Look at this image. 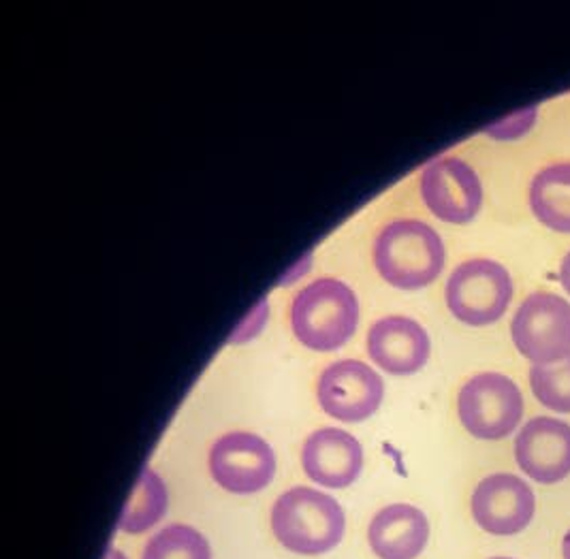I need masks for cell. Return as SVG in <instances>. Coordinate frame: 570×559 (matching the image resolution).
<instances>
[{"mask_svg":"<svg viewBox=\"0 0 570 559\" xmlns=\"http://www.w3.org/2000/svg\"><path fill=\"white\" fill-rule=\"evenodd\" d=\"M312 267V255L302 256L288 272L285 274V278L281 284H291V282H295V280L302 278V276H306L308 272H311Z\"/></svg>","mask_w":570,"mask_h":559,"instance_id":"cell-21","label":"cell"},{"mask_svg":"<svg viewBox=\"0 0 570 559\" xmlns=\"http://www.w3.org/2000/svg\"><path fill=\"white\" fill-rule=\"evenodd\" d=\"M385 398V384L376 370L357 359L327 365L316 382V400L325 414L342 423L370 419Z\"/></svg>","mask_w":570,"mask_h":559,"instance_id":"cell-7","label":"cell"},{"mask_svg":"<svg viewBox=\"0 0 570 559\" xmlns=\"http://www.w3.org/2000/svg\"><path fill=\"white\" fill-rule=\"evenodd\" d=\"M419 190L425 207L449 225H466L483 205V184L479 174L458 156H442L430 163Z\"/></svg>","mask_w":570,"mask_h":559,"instance_id":"cell-9","label":"cell"},{"mask_svg":"<svg viewBox=\"0 0 570 559\" xmlns=\"http://www.w3.org/2000/svg\"><path fill=\"white\" fill-rule=\"evenodd\" d=\"M372 261L379 276L391 286L419 291L441 276L446 248L432 225L415 218H397L376 233Z\"/></svg>","mask_w":570,"mask_h":559,"instance_id":"cell-1","label":"cell"},{"mask_svg":"<svg viewBox=\"0 0 570 559\" xmlns=\"http://www.w3.org/2000/svg\"><path fill=\"white\" fill-rule=\"evenodd\" d=\"M530 207L544 227L570 233V163L544 167L534 176Z\"/></svg>","mask_w":570,"mask_h":559,"instance_id":"cell-15","label":"cell"},{"mask_svg":"<svg viewBox=\"0 0 570 559\" xmlns=\"http://www.w3.org/2000/svg\"><path fill=\"white\" fill-rule=\"evenodd\" d=\"M105 559H129L127 558V556H125V553H122V551H118V549H114V547H111V549H109V551H107V558Z\"/></svg>","mask_w":570,"mask_h":559,"instance_id":"cell-24","label":"cell"},{"mask_svg":"<svg viewBox=\"0 0 570 559\" xmlns=\"http://www.w3.org/2000/svg\"><path fill=\"white\" fill-rule=\"evenodd\" d=\"M458 414L470 435L504 440L523 419V395L504 374L483 372L472 376L458 395Z\"/></svg>","mask_w":570,"mask_h":559,"instance_id":"cell-5","label":"cell"},{"mask_svg":"<svg viewBox=\"0 0 570 559\" xmlns=\"http://www.w3.org/2000/svg\"><path fill=\"white\" fill-rule=\"evenodd\" d=\"M370 359L393 376L416 374L430 359L428 331L409 316H385L376 321L365 337Z\"/></svg>","mask_w":570,"mask_h":559,"instance_id":"cell-12","label":"cell"},{"mask_svg":"<svg viewBox=\"0 0 570 559\" xmlns=\"http://www.w3.org/2000/svg\"><path fill=\"white\" fill-rule=\"evenodd\" d=\"M267 318H269V302L261 300L259 304L248 312V316L235 327L229 342L237 346V344H246V342L255 340L261 331H263V327H265Z\"/></svg>","mask_w":570,"mask_h":559,"instance_id":"cell-20","label":"cell"},{"mask_svg":"<svg viewBox=\"0 0 570 559\" xmlns=\"http://www.w3.org/2000/svg\"><path fill=\"white\" fill-rule=\"evenodd\" d=\"M302 468L312 483L344 489L360 479L363 449L360 440L337 428L312 432L302 449Z\"/></svg>","mask_w":570,"mask_h":559,"instance_id":"cell-13","label":"cell"},{"mask_svg":"<svg viewBox=\"0 0 570 559\" xmlns=\"http://www.w3.org/2000/svg\"><path fill=\"white\" fill-rule=\"evenodd\" d=\"M560 282H562L564 291L570 295V253L564 256V261H562V265H560Z\"/></svg>","mask_w":570,"mask_h":559,"instance_id":"cell-22","label":"cell"},{"mask_svg":"<svg viewBox=\"0 0 570 559\" xmlns=\"http://www.w3.org/2000/svg\"><path fill=\"white\" fill-rule=\"evenodd\" d=\"M430 521L411 504L379 510L367 528V542L381 559H416L428 547Z\"/></svg>","mask_w":570,"mask_h":559,"instance_id":"cell-14","label":"cell"},{"mask_svg":"<svg viewBox=\"0 0 570 559\" xmlns=\"http://www.w3.org/2000/svg\"><path fill=\"white\" fill-rule=\"evenodd\" d=\"M490 559H513V558H490Z\"/></svg>","mask_w":570,"mask_h":559,"instance_id":"cell-25","label":"cell"},{"mask_svg":"<svg viewBox=\"0 0 570 559\" xmlns=\"http://www.w3.org/2000/svg\"><path fill=\"white\" fill-rule=\"evenodd\" d=\"M346 530L336 500L312 487L285 491L272 509V532L291 553L321 556L340 545Z\"/></svg>","mask_w":570,"mask_h":559,"instance_id":"cell-3","label":"cell"},{"mask_svg":"<svg viewBox=\"0 0 570 559\" xmlns=\"http://www.w3.org/2000/svg\"><path fill=\"white\" fill-rule=\"evenodd\" d=\"M167 507H169L167 487L153 468H146L135 484L127 509L120 517L118 530L125 535H144L153 530L165 517Z\"/></svg>","mask_w":570,"mask_h":559,"instance_id":"cell-16","label":"cell"},{"mask_svg":"<svg viewBox=\"0 0 570 559\" xmlns=\"http://www.w3.org/2000/svg\"><path fill=\"white\" fill-rule=\"evenodd\" d=\"M562 559H570V530L562 538Z\"/></svg>","mask_w":570,"mask_h":559,"instance_id":"cell-23","label":"cell"},{"mask_svg":"<svg viewBox=\"0 0 570 559\" xmlns=\"http://www.w3.org/2000/svg\"><path fill=\"white\" fill-rule=\"evenodd\" d=\"M519 470L534 483L558 484L570 474V425L553 416L528 421L515 438Z\"/></svg>","mask_w":570,"mask_h":559,"instance_id":"cell-11","label":"cell"},{"mask_svg":"<svg viewBox=\"0 0 570 559\" xmlns=\"http://www.w3.org/2000/svg\"><path fill=\"white\" fill-rule=\"evenodd\" d=\"M444 300L451 314L470 327H485L502 318L513 300V280L492 258H470L446 280Z\"/></svg>","mask_w":570,"mask_h":559,"instance_id":"cell-4","label":"cell"},{"mask_svg":"<svg viewBox=\"0 0 570 559\" xmlns=\"http://www.w3.org/2000/svg\"><path fill=\"white\" fill-rule=\"evenodd\" d=\"M141 559H212V551L206 536L176 523L148 540Z\"/></svg>","mask_w":570,"mask_h":559,"instance_id":"cell-17","label":"cell"},{"mask_svg":"<svg viewBox=\"0 0 570 559\" xmlns=\"http://www.w3.org/2000/svg\"><path fill=\"white\" fill-rule=\"evenodd\" d=\"M208 465L212 479L225 491L250 496L272 483L276 455L257 433L232 432L214 442Z\"/></svg>","mask_w":570,"mask_h":559,"instance_id":"cell-8","label":"cell"},{"mask_svg":"<svg viewBox=\"0 0 570 559\" xmlns=\"http://www.w3.org/2000/svg\"><path fill=\"white\" fill-rule=\"evenodd\" d=\"M530 386L544 408L570 414V356L549 365H532Z\"/></svg>","mask_w":570,"mask_h":559,"instance_id":"cell-18","label":"cell"},{"mask_svg":"<svg viewBox=\"0 0 570 559\" xmlns=\"http://www.w3.org/2000/svg\"><path fill=\"white\" fill-rule=\"evenodd\" d=\"M470 510L476 526L492 536H518L537 514L532 487L515 474L500 472L474 487Z\"/></svg>","mask_w":570,"mask_h":559,"instance_id":"cell-10","label":"cell"},{"mask_svg":"<svg viewBox=\"0 0 570 559\" xmlns=\"http://www.w3.org/2000/svg\"><path fill=\"white\" fill-rule=\"evenodd\" d=\"M513 344L534 365L570 356V304L556 293H532L519 305L511 323Z\"/></svg>","mask_w":570,"mask_h":559,"instance_id":"cell-6","label":"cell"},{"mask_svg":"<svg viewBox=\"0 0 570 559\" xmlns=\"http://www.w3.org/2000/svg\"><path fill=\"white\" fill-rule=\"evenodd\" d=\"M537 116H539L537 107H525L518 114H511L504 120H495L493 125L485 128V135H490L492 139H498V141L519 139L537 125Z\"/></svg>","mask_w":570,"mask_h":559,"instance_id":"cell-19","label":"cell"},{"mask_svg":"<svg viewBox=\"0 0 570 559\" xmlns=\"http://www.w3.org/2000/svg\"><path fill=\"white\" fill-rule=\"evenodd\" d=\"M291 330L311 351L330 353L342 349L360 325V300L337 278L312 280L291 302Z\"/></svg>","mask_w":570,"mask_h":559,"instance_id":"cell-2","label":"cell"}]
</instances>
